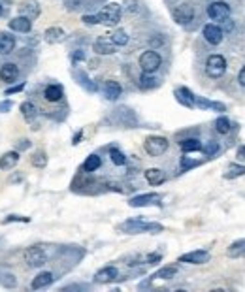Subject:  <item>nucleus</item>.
<instances>
[{"instance_id":"f257e3e1","label":"nucleus","mask_w":245,"mask_h":292,"mask_svg":"<svg viewBox=\"0 0 245 292\" xmlns=\"http://www.w3.org/2000/svg\"><path fill=\"white\" fill-rule=\"evenodd\" d=\"M119 230L125 234H160L164 232V226L159 222H145L142 219H129L119 224Z\"/></svg>"},{"instance_id":"f03ea898","label":"nucleus","mask_w":245,"mask_h":292,"mask_svg":"<svg viewBox=\"0 0 245 292\" xmlns=\"http://www.w3.org/2000/svg\"><path fill=\"white\" fill-rule=\"evenodd\" d=\"M96 17H98V23H100V25L115 27L117 23L121 21V6L115 4V2H110V4H106L100 12L96 14Z\"/></svg>"},{"instance_id":"7ed1b4c3","label":"nucleus","mask_w":245,"mask_h":292,"mask_svg":"<svg viewBox=\"0 0 245 292\" xmlns=\"http://www.w3.org/2000/svg\"><path fill=\"white\" fill-rule=\"evenodd\" d=\"M144 149L151 157H160L168 151V140L164 136H147L144 142Z\"/></svg>"},{"instance_id":"20e7f679","label":"nucleus","mask_w":245,"mask_h":292,"mask_svg":"<svg viewBox=\"0 0 245 292\" xmlns=\"http://www.w3.org/2000/svg\"><path fill=\"white\" fill-rule=\"evenodd\" d=\"M160 64H162V58H160L159 53L153 51V49L142 53V57H140V68H142V72H145V73L157 72L160 68Z\"/></svg>"},{"instance_id":"39448f33","label":"nucleus","mask_w":245,"mask_h":292,"mask_svg":"<svg viewBox=\"0 0 245 292\" xmlns=\"http://www.w3.org/2000/svg\"><path fill=\"white\" fill-rule=\"evenodd\" d=\"M226 72V60L223 55H209L206 60V73L209 77H221Z\"/></svg>"},{"instance_id":"423d86ee","label":"nucleus","mask_w":245,"mask_h":292,"mask_svg":"<svg viewBox=\"0 0 245 292\" xmlns=\"http://www.w3.org/2000/svg\"><path fill=\"white\" fill-rule=\"evenodd\" d=\"M207 15H209V19L223 23V21L230 19V6L226 2H223V0H215V2H211L207 6Z\"/></svg>"},{"instance_id":"0eeeda50","label":"nucleus","mask_w":245,"mask_h":292,"mask_svg":"<svg viewBox=\"0 0 245 292\" xmlns=\"http://www.w3.org/2000/svg\"><path fill=\"white\" fill-rule=\"evenodd\" d=\"M25 262L29 268H42L43 264L47 262V255H45V251L42 247H29L25 251Z\"/></svg>"},{"instance_id":"6e6552de","label":"nucleus","mask_w":245,"mask_h":292,"mask_svg":"<svg viewBox=\"0 0 245 292\" xmlns=\"http://www.w3.org/2000/svg\"><path fill=\"white\" fill-rule=\"evenodd\" d=\"M173 19H175V23H179V25H188L192 19H194V8L188 4V2H183V4H179V6H175L173 8Z\"/></svg>"},{"instance_id":"1a4fd4ad","label":"nucleus","mask_w":245,"mask_h":292,"mask_svg":"<svg viewBox=\"0 0 245 292\" xmlns=\"http://www.w3.org/2000/svg\"><path fill=\"white\" fill-rule=\"evenodd\" d=\"M209 260H211V255H209V251H204V249H198V251H190V253H185V255H181V256L177 258V262L196 264V266L209 262Z\"/></svg>"},{"instance_id":"9d476101","label":"nucleus","mask_w":245,"mask_h":292,"mask_svg":"<svg viewBox=\"0 0 245 292\" xmlns=\"http://www.w3.org/2000/svg\"><path fill=\"white\" fill-rule=\"evenodd\" d=\"M160 204V194L157 192H147V194H140L129 200L130 207H145V205H159Z\"/></svg>"},{"instance_id":"9b49d317","label":"nucleus","mask_w":245,"mask_h":292,"mask_svg":"<svg viewBox=\"0 0 245 292\" xmlns=\"http://www.w3.org/2000/svg\"><path fill=\"white\" fill-rule=\"evenodd\" d=\"M202 34H204V38H206V42L211 45H219L223 42V38H225L223 29L217 27V25H213V23H207V25L202 29Z\"/></svg>"},{"instance_id":"f8f14e48","label":"nucleus","mask_w":245,"mask_h":292,"mask_svg":"<svg viewBox=\"0 0 245 292\" xmlns=\"http://www.w3.org/2000/svg\"><path fill=\"white\" fill-rule=\"evenodd\" d=\"M117 277H119V270H117L115 266H104V268H100V270L94 274V283H98V285H108V283L115 281Z\"/></svg>"},{"instance_id":"ddd939ff","label":"nucleus","mask_w":245,"mask_h":292,"mask_svg":"<svg viewBox=\"0 0 245 292\" xmlns=\"http://www.w3.org/2000/svg\"><path fill=\"white\" fill-rule=\"evenodd\" d=\"M115 47L117 45L113 44L110 38H98V40L93 44L94 53H98V55H113V53H115Z\"/></svg>"},{"instance_id":"4468645a","label":"nucleus","mask_w":245,"mask_h":292,"mask_svg":"<svg viewBox=\"0 0 245 292\" xmlns=\"http://www.w3.org/2000/svg\"><path fill=\"white\" fill-rule=\"evenodd\" d=\"M19 12H21V15H25V17H29V19H36L42 10H40V4H38L36 0H25V2L19 6Z\"/></svg>"},{"instance_id":"2eb2a0df","label":"nucleus","mask_w":245,"mask_h":292,"mask_svg":"<svg viewBox=\"0 0 245 292\" xmlns=\"http://www.w3.org/2000/svg\"><path fill=\"white\" fill-rule=\"evenodd\" d=\"M10 29L15 30V32L27 34V32L32 30V21H30L29 17H25V15H19V17H14V19L10 21Z\"/></svg>"},{"instance_id":"dca6fc26","label":"nucleus","mask_w":245,"mask_h":292,"mask_svg":"<svg viewBox=\"0 0 245 292\" xmlns=\"http://www.w3.org/2000/svg\"><path fill=\"white\" fill-rule=\"evenodd\" d=\"M17 75H19V68H17V64H14V62H6V64L0 66V79L2 81L12 83V81L17 79Z\"/></svg>"},{"instance_id":"f3484780","label":"nucleus","mask_w":245,"mask_h":292,"mask_svg":"<svg viewBox=\"0 0 245 292\" xmlns=\"http://www.w3.org/2000/svg\"><path fill=\"white\" fill-rule=\"evenodd\" d=\"M15 49V36L10 32H0V55H10Z\"/></svg>"},{"instance_id":"a211bd4d","label":"nucleus","mask_w":245,"mask_h":292,"mask_svg":"<svg viewBox=\"0 0 245 292\" xmlns=\"http://www.w3.org/2000/svg\"><path fill=\"white\" fill-rule=\"evenodd\" d=\"M173 94H175V100L181 104V106H185V108H194V94H192L187 87L175 89Z\"/></svg>"},{"instance_id":"6ab92c4d","label":"nucleus","mask_w":245,"mask_h":292,"mask_svg":"<svg viewBox=\"0 0 245 292\" xmlns=\"http://www.w3.org/2000/svg\"><path fill=\"white\" fill-rule=\"evenodd\" d=\"M53 274L51 272H42V274H38L36 277L32 279V283H30V289L32 291H38V289H45V287H49L51 283H53Z\"/></svg>"},{"instance_id":"aec40b11","label":"nucleus","mask_w":245,"mask_h":292,"mask_svg":"<svg viewBox=\"0 0 245 292\" xmlns=\"http://www.w3.org/2000/svg\"><path fill=\"white\" fill-rule=\"evenodd\" d=\"M19 159H21L19 151H8V153H4L0 157V170H12V168H15Z\"/></svg>"},{"instance_id":"412c9836","label":"nucleus","mask_w":245,"mask_h":292,"mask_svg":"<svg viewBox=\"0 0 245 292\" xmlns=\"http://www.w3.org/2000/svg\"><path fill=\"white\" fill-rule=\"evenodd\" d=\"M194 108H202V110H215V111H226V106L221 102H213V100H206L202 96L194 94Z\"/></svg>"},{"instance_id":"4be33fe9","label":"nucleus","mask_w":245,"mask_h":292,"mask_svg":"<svg viewBox=\"0 0 245 292\" xmlns=\"http://www.w3.org/2000/svg\"><path fill=\"white\" fill-rule=\"evenodd\" d=\"M43 38L47 44H60L64 38H66V32L60 29V27H51L43 32Z\"/></svg>"},{"instance_id":"5701e85b","label":"nucleus","mask_w":245,"mask_h":292,"mask_svg":"<svg viewBox=\"0 0 245 292\" xmlns=\"http://www.w3.org/2000/svg\"><path fill=\"white\" fill-rule=\"evenodd\" d=\"M121 92H123V89H121V85H119L117 81H113V79H110V81L104 83V94H106L108 100H117V98L121 96Z\"/></svg>"},{"instance_id":"b1692460","label":"nucleus","mask_w":245,"mask_h":292,"mask_svg":"<svg viewBox=\"0 0 245 292\" xmlns=\"http://www.w3.org/2000/svg\"><path fill=\"white\" fill-rule=\"evenodd\" d=\"M43 96H45V100L47 102H60L62 100V96H64V89L60 87V85H49V87H45V92H43Z\"/></svg>"},{"instance_id":"393cba45","label":"nucleus","mask_w":245,"mask_h":292,"mask_svg":"<svg viewBox=\"0 0 245 292\" xmlns=\"http://www.w3.org/2000/svg\"><path fill=\"white\" fill-rule=\"evenodd\" d=\"M145 179H147V183L149 185H160V183H164V179H166V175L164 172L160 170V168H149V170H145Z\"/></svg>"},{"instance_id":"a878e982","label":"nucleus","mask_w":245,"mask_h":292,"mask_svg":"<svg viewBox=\"0 0 245 292\" xmlns=\"http://www.w3.org/2000/svg\"><path fill=\"white\" fill-rule=\"evenodd\" d=\"M179 147L183 153H194V151H202V142L196 138H187V140L179 142Z\"/></svg>"},{"instance_id":"bb28decb","label":"nucleus","mask_w":245,"mask_h":292,"mask_svg":"<svg viewBox=\"0 0 245 292\" xmlns=\"http://www.w3.org/2000/svg\"><path fill=\"white\" fill-rule=\"evenodd\" d=\"M226 255H228L230 258H240V256H244L245 255V239H238V241L230 243V247L226 249Z\"/></svg>"},{"instance_id":"cd10ccee","label":"nucleus","mask_w":245,"mask_h":292,"mask_svg":"<svg viewBox=\"0 0 245 292\" xmlns=\"http://www.w3.org/2000/svg\"><path fill=\"white\" fill-rule=\"evenodd\" d=\"M110 40H112L115 45H119V47H123V45L129 44V34H127V30L125 29H115L112 32Z\"/></svg>"},{"instance_id":"c85d7f7f","label":"nucleus","mask_w":245,"mask_h":292,"mask_svg":"<svg viewBox=\"0 0 245 292\" xmlns=\"http://www.w3.org/2000/svg\"><path fill=\"white\" fill-rule=\"evenodd\" d=\"M215 130L219 132V134H228V132L232 130L230 119H228V117H225V115L217 117V121H215Z\"/></svg>"},{"instance_id":"c756f323","label":"nucleus","mask_w":245,"mask_h":292,"mask_svg":"<svg viewBox=\"0 0 245 292\" xmlns=\"http://www.w3.org/2000/svg\"><path fill=\"white\" fill-rule=\"evenodd\" d=\"M100 166H102V159L98 155H91V157H87V161L83 162V170H85V172H96Z\"/></svg>"},{"instance_id":"7c9ffc66","label":"nucleus","mask_w":245,"mask_h":292,"mask_svg":"<svg viewBox=\"0 0 245 292\" xmlns=\"http://www.w3.org/2000/svg\"><path fill=\"white\" fill-rule=\"evenodd\" d=\"M177 274V266H164L153 275V279H173Z\"/></svg>"},{"instance_id":"2f4dec72","label":"nucleus","mask_w":245,"mask_h":292,"mask_svg":"<svg viewBox=\"0 0 245 292\" xmlns=\"http://www.w3.org/2000/svg\"><path fill=\"white\" fill-rule=\"evenodd\" d=\"M240 175H245V166L242 164H230L225 172V179H236Z\"/></svg>"},{"instance_id":"473e14b6","label":"nucleus","mask_w":245,"mask_h":292,"mask_svg":"<svg viewBox=\"0 0 245 292\" xmlns=\"http://www.w3.org/2000/svg\"><path fill=\"white\" fill-rule=\"evenodd\" d=\"M159 85V81L151 75V73H142V77H140V87L144 89V91H147V89H155Z\"/></svg>"},{"instance_id":"72a5a7b5","label":"nucleus","mask_w":245,"mask_h":292,"mask_svg":"<svg viewBox=\"0 0 245 292\" xmlns=\"http://www.w3.org/2000/svg\"><path fill=\"white\" fill-rule=\"evenodd\" d=\"M30 162H32V166H36V168H45V166H47V155H45V151H36V153L30 157Z\"/></svg>"},{"instance_id":"f704fd0d","label":"nucleus","mask_w":245,"mask_h":292,"mask_svg":"<svg viewBox=\"0 0 245 292\" xmlns=\"http://www.w3.org/2000/svg\"><path fill=\"white\" fill-rule=\"evenodd\" d=\"M110 159H112V162H113L115 166H125V164H127L125 153L119 151V149H110Z\"/></svg>"},{"instance_id":"c9c22d12","label":"nucleus","mask_w":245,"mask_h":292,"mask_svg":"<svg viewBox=\"0 0 245 292\" xmlns=\"http://www.w3.org/2000/svg\"><path fill=\"white\" fill-rule=\"evenodd\" d=\"M202 151H204V155H207V157H213V155H217V151H219V144H217V142H213V140H209L206 146H202Z\"/></svg>"},{"instance_id":"e433bc0d","label":"nucleus","mask_w":245,"mask_h":292,"mask_svg":"<svg viewBox=\"0 0 245 292\" xmlns=\"http://www.w3.org/2000/svg\"><path fill=\"white\" fill-rule=\"evenodd\" d=\"M75 77H79V79H81L79 83H81L87 91H91V92H94V91H96V85H94V83H91V79H87V75L83 72H75Z\"/></svg>"},{"instance_id":"4c0bfd02","label":"nucleus","mask_w":245,"mask_h":292,"mask_svg":"<svg viewBox=\"0 0 245 292\" xmlns=\"http://www.w3.org/2000/svg\"><path fill=\"white\" fill-rule=\"evenodd\" d=\"M21 111H23V115L25 117H32L34 113H36V108H34V104L23 102L21 104Z\"/></svg>"},{"instance_id":"58836bf2","label":"nucleus","mask_w":245,"mask_h":292,"mask_svg":"<svg viewBox=\"0 0 245 292\" xmlns=\"http://www.w3.org/2000/svg\"><path fill=\"white\" fill-rule=\"evenodd\" d=\"M10 222H30L29 217H21V215H8L2 220V224H10Z\"/></svg>"},{"instance_id":"ea45409f","label":"nucleus","mask_w":245,"mask_h":292,"mask_svg":"<svg viewBox=\"0 0 245 292\" xmlns=\"http://www.w3.org/2000/svg\"><path fill=\"white\" fill-rule=\"evenodd\" d=\"M200 162L198 161H192V159H188V157H181V170L183 172H187L188 168H194V166H198Z\"/></svg>"},{"instance_id":"a19ab883","label":"nucleus","mask_w":245,"mask_h":292,"mask_svg":"<svg viewBox=\"0 0 245 292\" xmlns=\"http://www.w3.org/2000/svg\"><path fill=\"white\" fill-rule=\"evenodd\" d=\"M2 283H4V287H10V289H14V287H15V279H14V275H12V274H6V275H4V281H2Z\"/></svg>"},{"instance_id":"79ce46f5","label":"nucleus","mask_w":245,"mask_h":292,"mask_svg":"<svg viewBox=\"0 0 245 292\" xmlns=\"http://www.w3.org/2000/svg\"><path fill=\"white\" fill-rule=\"evenodd\" d=\"M29 147H30V142L27 140V138H23V140H19V142H17V149H15V151H27Z\"/></svg>"},{"instance_id":"37998d69","label":"nucleus","mask_w":245,"mask_h":292,"mask_svg":"<svg viewBox=\"0 0 245 292\" xmlns=\"http://www.w3.org/2000/svg\"><path fill=\"white\" fill-rule=\"evenodd\" d=\"M83 23L85 25H98V17L96 15H83Z\"/></svg>"},{"instance_id":"c03bdc74","label":"nucleus","mask_w":245,"mask_h":292,"mask_svg":"<svg viewBox=\"0 0 245 292\" xmlns=\"http://www.w3.org/2000/svg\"><path fill=\"white\" fill-rule=\"evenodd\" d=\"M12 110V100H2L0 102V113H6Z\"/></svg>"},{"instance_id":"a18cd8bd","label":"nucleus","mask_w":245,"mask_h":292,"mask_svg":"<svg viewBox=\"0 0 245 292\" xmlns=\"http://www.w3.org/2000/svg\"><path fill=\"white\" fill-rule=\"evenodd\" d=\"M25 89V83H19V85H15V87L8 89L6 91V96H10V94H15V92H19V91H23Z\"/></svg>"},{"instance_id":"49530a36","label":"nucleus","mask_w":245,"mask_h":292,"mask_svg":"<svg viewBox=\"0 0 245 292\" xmlns=\"http://www.w3.org/2000/svg\"><path fill=\"white\" fill-rule=\"evenodd\" d=\"M160 258H162V256H160L159 253H155V255H149V256H147V262H149V264H157Z\"/></svg>"},{"instance_id":"de8ad7c7","label":"nucleus","mask_w":245,"mask_h":292,"mask_svg":"<svg viewBox=\"0 0 245 292\" xmlns=\"http://www.w3.org/2000/svg\"><path fill=\"white\" fill-rule=\"evenodd\" d=\"M238 81H240L242 87H245V66L240 70V73H238Z\"/></svg>"},{"instance_id":"09e8293b","label":"nucleus","mask_w":245,"mask_h":292,"mask_svg":"<svg viewBox=\"0 0 245 292\" xmlns=\"http://www.w3.org/2000/svg\"><path fill=\"white\" fill-rule=\"evenodd\" d=\"M238 159L245 161V146H242L240 149H238Z\"/></svg>"},{"instance_id":"8fccbe9b","label":"nucleus","mask_w":245,"mask_h":292,"mask_svg":"<svg viewBox=\"0 0 245 292\" xmlns=\"http://www.w3.org/2000/svg\"><path fill=\"white\" fill-rule=\"evenodd\" d=\"M81 136H83V132H77V134H75V136H74V146H77V144H79V140H81Z\"/></svg>"},{"instance_id":"3c124183","label":"nucleus","mask_w":245,"mask_h":292,"mask_svg":"<svg viewBox=\"0 0 245 292\" xmlns=\"http://www.w3.org/2000/svg\"><path fill=\"white\" fill-rule=\"evenodd\" d=\"M81 58H85V55H83L81 51H77V53L74 55V60H81Z\"/></svg>"},{"instance_id":"603ef678","label":"nucleus","mask_w":245,"mask_h":292,"mask_svg":"<svg viewBox=\"0 0 245 292\" xmlns=\"http://www.w3.org/2000/svg\"><path fill=\"white\" fill-rule=\"evenodd\" d=\"M0 14H2V4H0Z\"/></svg>"}]
</instances>
